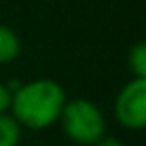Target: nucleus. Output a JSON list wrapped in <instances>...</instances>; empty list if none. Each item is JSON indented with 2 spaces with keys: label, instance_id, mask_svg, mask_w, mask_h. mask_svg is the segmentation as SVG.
<instances>
[{
  "label": "nucleus",
  "instance_id": "nucleus-1",
  "mask_svg": "<svg viewBox=\"0 0 146 146\" xmlns=\"http://www.w3.org/2000/svg\"><path fill=\"white\" fill-rule=\"evenodd\" d=\"M66 100V92L56 80L36 78L18 84L12 90V102L8 112L22 128L44 130L58 122Z\"/></svg>",
  "mask_w": 146,
  "mask_h": 146
},
{
  "label": "nucleus",
  "instance_id": "nucleus-2",
  "mask_svg": "<svg viewBox=\"0 0 146 146\" xmlns=\"http://www.w3.org/2000/svg\"><path fill=\"white\" fill-rule=\"evenodd\" d=\"M58 122L66 138L78 146H94L106 134L104 112L88 98L66 100Z\"/></svg>",
  "mask_w": 146,
  "mask_h": 146
},
{
  "label": "nucleus",
  "instance_id": "nucleus-3",
  "mask_svg": "<svg viewBox=\"0 0 146 146\" xmlns=\"http://www.w3.org/2000/svg\"><path fill=\"white\" fill-rule=\"evenodd\" d=\"M114 116L122 128L142 130L146 126V78H132L114 100Z\"/></svg>",
  "mask_w": 146,
  "mask_h": 146
},
{
  "label": "nucleus",
  "instance_id": "nucleus-4",
  "mask_svg": "<svg viewBox=\"0 0 146 146\" xmlns=\"http://www.w3.org/2000/svg\"><path fill=\"white\" fill-rule=\"evenodd\" d=\"M22 44L18 34L10 28L0 24V64H10L20 56Z\"/></svg>",
  "mask_w": 146,
  "mask_h": 146
},
{
  "label": "nucleus",
  "instance_id": "nucleus-5",
  "mask_svg": "<svg viewBox=\"0 0 146 146\" xmlns=\"http://www.w3.org/2000/svg\"><path fill=\"white\" fill-rule=\"evenodd\" d=\"M22 140V126L10 112L0 114V146H18Z\"/></svg>",
  "mask_w": 146,
  "mask_h": 146
},
{
  "label": "nucleus",
  "instance_id": "nucleus-6",
  "mask_svg": "<svg viewBox=\"0 0 146 146\" xmlns=\"http://www.w3.org/2000/svg\"><path fill=\"white\" fill-rule=\"evenodd\" d=\"M128 68L132 78H146V42H136L128 52Z\"/></svg>",
  "mask_w": 146,
  "mask_h": 146
},
{
  "label": "nucleus",
  "instance_id": "nucleus-7",
  "mask_svg": "<svg viewBox=\"0 0 146 146\" xmlns=\"http://www.w3.org/2000/svg\"><path fill=\"white\" fill-rule=\"evenodd\" d=\"M10 102H12V88L4 82H0V114L10 110Z\"/></svg>",
  "mask_w": 146,
  "mask_h": 146
},
{
  "label": "nucleus",
  "instance_id": "nucleus-8",
  "mask_svg": "<svg viewBox=\"0 0 146 146\" xmlns=\"http://www.w3.org/2000/svg\"><path fill=\"white\" fill-rule=\"evenodd\" d=\"M94 146H124L122 144V140L120 138H116V136H108V134H104Z\"/></svg>",
  "mask_w": 146,
  "mask_h": 146
}]
</instances>
